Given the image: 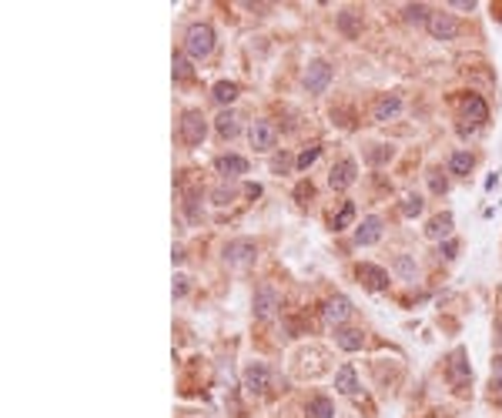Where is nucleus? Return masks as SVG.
Instances as JSON below:
<instances>
[{"mask_svg": "<svg viewBox=\"0 0 502 418\" xmlns=\"http://www.w3.org/2000/svg\"><path fill=\"white\" fill-rule=\"evenodd\" d=\"M352 218H355V204H352V201H345V204H342V211L335 214L331 228H335V231H345L348 225H352Z\"/></svg>", "mask_w": 502, "mask_h": 418, "instance_id": "nucleus-27", "label": "nucleus"}, {"mask_svg": "<svg viewBox=\"0 0 502 418\" xmlns=\"http://www.w3.org/2000/svg\"><path fill=\"white\" fill-rule=\"evenodd\" d=\"M331 84V64L329 60H311L309 71H305V87L311 94H325Z\"/></svg>", "mask_w": 502, "mask_h": 418, "instance_id": "nucleus-7", "label": "nucleus"}, {"mask_svg": "<svg viewBox=\"0 0 502 418\" xmlns=\"http://www.w3.org/2000/svg\"><path fill=\"white\" fill-rule=\"evenodd\" d=\"M241 385H245V392H248V395H261V392H268L271 368L265 365V361H248V365H245V372H241Z\"/></svg>", "mask_w": 502, "mask_h": 418, "instance_id": "nucleus-2", "label": "nucleus"}, {"mask_svg": "<svg viewBox=\"0 0 502 418\" xmlns=\"http://www.w3.org/2000/svg\"><path fill=\"white\" fill-rule=\"evenodd\" d=\"M496 342H499V348H502V324H499V335H496Z\"/></svg>", "mask_w": 502, "mask_h": 418, "instance_id": "nucleus-37", "label": "nucleus"}, {"mask_svg": "<svg viewBox=\"0 0 502 418\" xmlns=\"http://www.w3.org/2000/svg\"><path fill=\"white\" fill-rule=\"evenodd\" d=\"M462 114L472 121V124H485L489 121V107H485V101L479 94H469L462 104Z\"/></svg>", "mask_w": 502, "mask_h": 418, "instance_id": "nucleus-17", "label": "nucleus"}, {"mask_svg": "<svg viewBox=\"0 0 502 418\" xmlns=\"http://www.w3.org/2000/svg\"><path fill=\"white\" fill-rule=\"evenodd\" d=\"M305 418H335V405H331V399H325V395L311 399L309 405H305Z\"/></svg>", "mask_w": 502, "mask_h": 418, "instance_id": "nucleus-21", "label": "nucleus"}, {"mask_svg": "<svg viewBox=\"0 0 502 418\" xmlns=\"http://www.w3.org/2000/svg\"><path fill=\"white\" fill-rule=\"evenodd\" d=\"M214 168H218L221 177H241V174H248V161L241 154H221L214 161Z\"/></svg>", "mask_w": 502, "mask_h": 418, "instance_id": "nucleus-14", "label": "nucleus"}, {"mask_svg": "<svg viewBox=\"0 0 502 418\" xmlns=\"http://www.w3.org/2000/svg\"><path fill=\"white\" fill-rule=\"evenodd\" d=\"M355 275H358V281L365 288H372V291H382V288H388V271L379 265H358L355 268Z\"/></svg>", "mask_w": 502, "mask_h": 418, "instance_id": "nucleus-13", "label": "nucleus"}, {"mask_svg": "<svg viewBox=\"0 0 502 418\" xmlns=\"http://www.w3.org/2000/svg\"><path fill=\"white\" fill-rule=\"evenodd\" d=\"M295 194H298V198H311V184H298Z\"/></svg>", "mask_w": 502, "mask_h": 418, "instance_id": "nucleus-36", "label": "nucleus"}, {"mask_svg": "<svg viewBox=\"0 0 502 418\" xmlns=\"http://www.w3.org/2000/svg\"><path fill=\"white\" fill-rule=\"evenodd\" d=\"M452 7H456V10H472V7H476V3H472V0H456V3H452Z\"/></svg>", "mask_w": 502, "mask_h": 418, "instance_id": "nucleus-35", "label": "nucleus"}, {"mask_svg": "<svg viewBox=\"0 0 502 418\" xmlns=\"http://www.w3.org/2000/svg\"><path fill=\"white\" fill-rule=\"evenodd\" d=\"M322 318H325V324H331V328H342V324L352 318V302H348L345 295H335V298H329V302H325V308H322Z\"/></svg>", "mask_w": 502, "mask_h": 418, "instance_id": "nucleus-8", "label": "nucleus"}, {"mask_svg": "<svg viewBox=\"0 0 502 418\" xmlns=\"http://www.w3.org/2000/svg\"><path fill=\"white\" fill-rule=\"evenodd\" d=\"M429 34L435 40H456L459 37V20L452 14H432L429 17Z\"/></svg>", "mask_w": 502, "mask_h": 418, "instance_id": "nucleus-9", "label": "nucleus"}, {"mask_svg": "<svg viewBox=\"0 0 502 418\" xmlns=\"http://www.w3.org/2000/svg\"><path fill=\"white\" fill-rule=\"evenodd\" d=\"M214 131L221 134V137H234L238 134V114L234 111H221L218 121H214Z\"/></svg>", "mask_w": 502, "mask_h": 418, "instance_id": "nucleus-22", "label": "nucleus"}, {"mask_svg": "<svg viewBox=\"0 0 502 418\" xmlns=\"http://www.w3.org/2000/svg\"><path fill=\"white\" fill-rule=\"evenodd\" d=\"M205 134H208V121H205L201 111H184L181 114V141L188 148H198L205 141Z\"/></svg>", "mask_w": 502, "mask_h": 418, "instance_id": "nucleus-3", "label": "nucleus"}, {"mask_svg": "<svg viewBox=\"0 0 502 418\" xmlns=\"http://www.w3.org/2000/svg\"><path fill=\"white\" fill-rule=\"evenodd\" d=\"M254 254H258V245L251 238H234L225 245V261L234 268H248L254 261Z\"/></svg>", "mask_w": 502, "mask_h": 418, "instance_id": "nucleus-4", "label": "nucleus"}, {"mask_svg": "<svg viewBox=\"0 0 502 418\" xmlns=\"http://www.w3.org/2000/svg\"><path fill=\"white\" fill-rule=\"evenodd\" d=\"M174 77H178V80H191L194 77L191 60L184 58V54H174Z\"/></svg>", "mask_w": 502, "mask_h": 418, "instance_id": "nucleus-28", "label": "nucleus"}, {"mask_svg": "<svg viewBox=\"0 0 502 418\" xmlns=\"http://www.w3.org/2000/svg\"><path fill=\"white\" fill-rule=\"evenodd\" d=\"M496 395H499V401H502V385H496Z\"/></svg>", "mask_w": 502, "mask_h": 418, "instance_id": "nucleus-38", "label": "nucleus"}, {"mask_svg": "<svg viewBox=\"0 0 502 418\" xmlns=\"http://www.w3.org/2000/svg\"><path fill=\"white\" fill-rule=\"evenodd\" d=\"M234 97H238V84H232V80H218L214 84V101L218 104H232Z\"/></svg>", "mask_w": 502, "mask_h": 418, "instance_id": "nucleus-24", "label": "nucleus"}, {"mask_svg": "<svg viewBox=\"0 0 502 418\" xmlns=\"http://www.w3.org/2000/svg\"><path fill=\"white\" fill-rule=\"evenodd\" d=\"M278 304H282V298H278V291L271 285H261L254 291V315L258 318H271L278 311Z\"/></svg>", "mask_w": 502, "mask_h": 418, "instance_id": "nucleus-11", "label": "nucleus"}, {"mask_svg": "<svg viewBox=\"0 0 502 418\" xmlns=\"http://www.w3.org/2000/svg\"><path fill=\"white\" fill-rule=\"evenodd\" d=\"M248 141H251L254 151H275V144H278V131H275L271 121H251Z\"/></svg>", "mask_w": 502, "mask_h": 418, "instance_id": "nucleus-6", "label": "nucleus"}, {"mask_svg": "<svg viewBox=\"0 0 502 418\" xmlns=\"http://www.w3.org/2000/svg\"><path fill=\"white\" fill-rule=\"evenodd\" d=\"M335 342H338L342 351H358V348L365 345V335H362V328H338Z\"/></svg>", "mask_w": 502, "mask_h": 418, "instance_id": "nucleus-18", "label": "nucleus"}, {"mask_svg": "<svg viewBox=\"0 0 502 418\" xmlns=\"http://www.w3.org/2000/svg\"><path fill=\"white\" fill-rule=\"evenodd\" d=\"M211 198H214V204H228V201L234 198V191L232 188H214Z\"/></svg>", "mask_w": 502, "mask_h": 418, "instance_id": "nucleus-31", "label": "nucleus"}, {"mask_svg": "<svg viewBox=\"0 0 502 418\" xmlns=\"http://www.w3.org/2000/svg\"><path fill=\"white\" fill-rule=\"evenodd\" d=\"M379 238H382V218H375V214L362 218V225L355 228V245H375Z\"/></svg>", "mask_w": 502, "mask_h": 418, "instance_id": "nucleus-15", "label": "nucleus"}, {"mask_svg": "<svg viewBox=\"0 0 502 418\" xmlns=\"http://www.w3.org/2000/svg\"><path fill=\"white\" fill-rule=\"evenodd\" d=\"M399 114H402V97L399 94H382L372 104V117H375L379 124H388V121H395Z\"/></svg>", "mask_w": 502, "mask_h": 418, "instance_id": "nucleus-10", "label": "nucleus"}, {"mask_svg": "<svg viewBox=\"0 0 502 418\" xmlns=\"http://www.w3.org/2000/svg\"><path fill=\"white\" fill-rule=\"evenodd\" d=\"M214 51V31L208 24H191L184 34V54L194 60H205Z\"/></svg>", "mask_w": 502, "mask_h": 418, "instance_id": "nucleus-1", "label": "nucleus"}, {"mask_svg": "<svg viewBox=\"0 0 502 418\" xmlns=\"http://www.w3.org/2000/svg\"><path fill=\"white\" fill-rule=\"evenodd\" d=\"M335 388H338L342 395H358V378H355V368H352V365H342V368L335 372Z\"/></svg>", "mask_w": 502, "mask_h": 418, "instance_id": "nucleus-19", "label": "nucleus"}, {"mask_svg": "<svg viewBox=\"0 0 502 418\" xmlns=\"http://www.w3.org/2000/svg\"><path fill=\"white\" fill-rule=\"evenodd\" d=\"M472 164H476V161H472V154L469 151H456L452 154V161H449V171L452 174H469L472 171Z\"/></svg>", "mask_w": 502, "mask_h": 418, "instance_id": "nucleus-23", "label": "nucleus"}, {"mask_svg": "<svg viewBox=\"0 0 502 418\" xmlns=\"http://www.w3.org/2000/svg\"><path fill=\"white\" fill-rule=\"evenodd\" d=\"M338 31H342L345 37H358V34H362V14L342 10V14H338Z\"/></svg>", "mask_w": 502, "mask_h": 418, "instance_id": "nucleus-20", "label": "nucleus"}, {"mask_svg": "<svg viewBox=\"0 0 502 418\" xmlns=\"http://www.w3.org/2000/svg\"><path fill=\"white\" fill-rule=\"evenodd\" d=\"M492 378H496V385H502V355L492 361Z\"/></svg>", "mask_w": 502, "mask_h": 418, "instance_id": "nucleus-34", "label": "nucleus"}, {"mask_svg": "<svg viewBox=\"0 0 502 418\" xmlns=\"http://www.w3.org/2000/svg\"><path fill=\"white\" fill-rule=\"evenodd\" d=\"M318 154H322V148H318V144H311V148H305V151H302L298 157H295V168H298V171H309L311 164L318 161Z\"/></svg>", "mask_w": 502, "mask_h": 418, "instance_id": "nucleus-26", "label": "nucleus"}, {"mask_svg": "<svg viewBox=\"0 0 502 418\" xmlns=\"http://www.w3.org/2000/svg\"><path fill=\"white\" fill-rule=\"evenodd\" d=\"M395 268H399V275H402L406 281H412V278H415V265H412V258H408V254H399Z\"/></svg>", "mask_w": 502, "mask_h": 418, "instance_id": "nucleus-30", "label": "nucleus"}, {"mask_svg": "<svg viewBox=\"0 0 502 418\" xmlns=\"http://www.w3.org/2000/svg\"><path fill=\"white\" fill-rule=\"evenodd\" d=\"M452 234V214L445 211V214H435L432 221H429V228H425V238L429 241H442Z\"/></svg>", "mask_w": 502, "mask_h": 418, "instance_id": "nucleus-16", "label": "nucleus"}, {"mask_svg": "<svg viewBox=\"0 0 502 418\" xmlns=\"http://www.w3.org/2000/svg\"><path fill=\"white\" fill-rule=\"evenodd\" d=\"M355 171H358V168H355V161H352V157H342V161H338V164L331 168L329 184H331L335 191L352 188V184H355Z\"/></svg>", "mask_w": 502, "mask_h": 418, "instance_id": "nucleus-12", "label": "nucleus"}, {"mask_svg": "<svg viewBox=\"0 0 502 418\" xmlns=\"http://www.w3.org/2000/svg\"><path fill=\"white\" fill-rule=\"evenodd\" d=\"M422 208H425L422 198H419V194H408L399 211H402V218H415V214H422Z\"/></svg>", "mask_w": 502, "mask_h": 418, "instance_id": "nucleus-29", "label": "nucleus"}, {"mask_svg": "<svg viewBox=\"0 0 502 418\" xmlns=\"http://www.w3.org/2000/svg\"><path fill=\"white\" fill-rule=\"evenodd\" d=\"M184 295H188V278L178 275V278H174V298H184Z\"/></svg>", "mask_w": 502, "mask_h": 418, "instance_id": "nucleus-33", "label": "nucleus"}, {"mask_svg": "<svg viewBox=\"0 0 502 418\" xmlns=\"http://www.w3.org/2000/svg\"><path fill=\"white\" fill-rule=\"evenodd\" d=\"M445 378L452 388H465L469 378H472V368H469V355H465V348H456L452 351V358H449V368H445Z\"/></svg>", "mask_w": 502, "mask_h": 418, "instance_id": "nucleus-5", "label": "nucleus"}, {"mask_svg": "<svg viewBox=\"0 0 502 418\" xmlns=\"http://www.w3.org/2000/svg\"><path fill=\"white\" fill-rule=\"evenodd\" d=\"M288 168H291V157H288V154H278V157L271 161V171H288Z\"/></svg>", "mask_w": 502, "mask_h": 418, "instance_id": "nucleus-32", "label": "nucleus"}, {"mask_svg": "<svg viewBox=\"0 0 502 418\" xmlns=\"http://www.w3.org/2000/svg\"><path fill=\"white\" fill-rule=\"evenodd\" d=\"M429 17H432V14H429V7H425V3H408V7H406V20H408V24H425V27H429Z\"/></svg>", "mask_w": 502, "mask_h": 418, "instance_id": "nucleus-25", "label": "nucleus"}]
</instances>
